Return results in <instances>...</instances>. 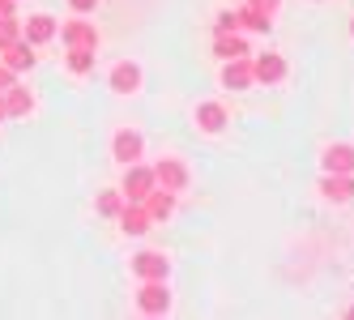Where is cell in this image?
Listing matches in <instances>:
<instances>
[{"instance_id":"obj_10","label":"cell","mask_w":354,"mask_h":320,"mask_svg":"<svg viewBox=\"0 0 354 320\" xmlns=\"http://www.w3.org/2000/svg\"><path fill=\"white\" fill-rule=\"evenodd\" d=\"M60 39H64V47H94V52H98V26H94V21H82V17L64 21Z\"/></svg>"},{"instance_id":"obj_13","label":"cell","mask_w":354,"mask_h":320,"mask_svg":"<svg viewBox=\"0 0 354 320\" xmlns=\"http://www.w3.org/2000/svg\"><path fill=\"white\" fill-rule=\"evenodd\" d=\"M0 56H5V60H0V64H9L13 73H26V68H35V43H26V39H13V43H5V47H0Z\"/></svg>"},{"instance_id":"obj_12","label":"cell","mask_w":354,"mask_h":320,"mask_svg":"<svg viewBox=\"0 0 354 320\" xmlns=\"http://www.w3.org/2000/svg\"><path fill=\"white\" fill-rule=\"evenodd\" d=\"M56 35H60V26H56V17H47V13H35V17H26V21H21V39H26V43H35V47L52 43Z\"/></svg>"},{"instance_id":"obj_14","label":"cell","mask_w":354,"mask_h":320,"mask_svg":"<svg viewBox=\"0 0 354 320\" xmlns=\"http://www.w3.org/2000/svg\"><path fill=\"white\" fill-rule=\"evenodd\" d=\"M115 218H120V231H124V235H145L149 227H154V218L145 214L141 201H124V209H120Z\"/></svg>"},{"instance_id":"obj_22","label":"cell","mask_w":354,"mask_h":320,"mask_svg":"<svg viewBox=\"0 0 354 320\" xmlns=\"http://www.w3.org/2000/svg\"><path fill=\"white\" fill-rule=\"evenodd\" d=\"M231 30H239V17H235V9H222L214 17V35H231Z\"/></svg>"},{"instance_id":"obj_17","label":"cell","mask_w":354,"mask_h":320,"mask_svg":"<svg viewBox=\"0 0 354 320\" xmlns=\"http://www.w3.org/2000/svg\"><path fill=\"white\" fill-rule=\"evenodd\" d=\"M214 56L218 60H235V56H252V52H248V39L239 30H231V35H214Z\"/></svg>"},{"instance_id":"obj_24","label":"cell","mask_w":354,"mask_h":320,"mask_svg":"<svg viewBox=\"0 0 354 320\" xmlns=\"http://www.w3.org/2000/svg\"><path fill=\"white\" fill-rule=\"evenodd\" d=\"M252 9H261L265 17H277V9H282V0H248Z\"/></svg>"},{"instance_id":"obj_8","label":"cell","mask_w":354,"mask_h":320,"mask_svg":"<svg viewBox=\"0 0 354 320\" xmlns=\"http://www.w3.org/2000/svg\"><path fill=\"white\" fill-rule=\"evenodd\" d=\"M141 64L137 60H120V64H111V73H107V86L115 90V94H137L141 90Z\"/></svg>"},{"instance_id":"obj_5","label":"cell","mask_w":354,"mask_h":320,"mask_svg":"<svg viewBox=\"0 0 354 320\" xmlns=\"http://www.w3.org/2000/svg\"><path fill=\"white\" fill-rule=\"evenodd\" d=\"M286 73H290V64H286V56H282V52H265V56H252V77H257V82H265V86H277V82H286Z\"/></svg>"},{"instance_id":"obj_7","label":"cell","mask_w":354,"mask_h":320,"mask_svg":"<svg viewBox=\"0 0 354 320\" xmlns=\"http://www.w3.org/2000/svg\"><path fill=\"white\" fill-rule=\"evenodd\" d=\"M192 120H196V129L201 133H209V137H218L226 124H231V111H226V103H196V111H192Z\"/></svg>"},{"instance_id":"obj_23","label":"cell","mask_w":354,"mask_h":320,"mask_svg":"<svg viewBox=\"0 0 354 320\" xmlns=\"http://www.w3.org/2000/svg\"><path fill=\"white\" fill-rule=\"evenodd\" d=\"M13 39H21V21L17 17H0V47L13 43Z\"/></svg>"},{"instance_id":"obj_1","label":"cell","mask_w":354,"mask_h":320,"mask_svg":"<svg viewBox=\"0 0 354 320\" xmlns=\"http://www.w3.org/2000/svg\"><path fill=\"white\" fill-rule=\"evenodd\" d=\"M137 312L141 316H167L171 312V286L167 278H145L137 290Z\"/></svg>"},{"instance_id":"obj_19","label":"cell","mask_w":354,"mask_h":320,"mask_svg":"<svg viewBox=\"0 0 354 320\" xmlns=\"http://www.w3.org/2000/svg\"><path fill=\"white\" fill-rule=\"evenodd\" d=\"M235 17H239V26H243V30H252V35H269V30H273V17H265L261 9H252V5L235 9Z\"/></svg>"},{"instance_id":"obj_3","label":"cell","mask_w":354,"mask_h":320,"mask_svg":"<svg viewBox=\"0 0 354 320\" xmlns=\"http://www.w3.org/2000/svg\"><path fill=\"white\" fill-rule=\"evenodd\" d=\"M111 158H115L120 167L141 162V158H145V137H141L137 129H120V133L111 137Z\"/></svg>"},{"instance_id":"obj_25","label":"cell","mask_w":354,"mask_h":320,"mask_svg":"<svg viewBox=\"0 0 354 320\" xmlns=\"http://www.w3.org/2000/svg\"><path fill=\"white\" fill-rule=\"evenodd\" d=\"M13 82H17V73H13L9 64H0V94H5V90H9Z\"/></svg>"},{"instance_id":"obj_6","label":"cell","mask_w":354,"mask_h":320,"mask_svg":"<svg viewBox=\"0 0 354 320\" xmlns=\"http://www.w3.org/2000/svg\"><path fill=\"white\" fill-rule=\"evenodd\" d=\"M320 167L328 171V176H354V141H333V145H324Z\"/></svg>"},{"instance_id":"obj_2","label":"cell","mask_w":354,"mask_h":320,"mask_svg":"<svg viewBox=\"0 0 354 320\" xmlns=\"http://www.w3.org/2000/svg\"><path fill=\"white\" fill-rule=\"evenodd\" d=\"M149 188H158L154 180V167H145V162H129L124 167V180H120V192H124V201H145Z\"/></svg>"},{"instance_id":"obj_9","label":"cell","mask_w":354,"mask_h":320,"mask_svg":"<svg viewBox=\"0 0 354 320\" xmlns=\"http://www.w3.org/2000/svg\"><path fill=\"white\" fill-rule=\"evenodd\" d=\"M316 192L324 196L328 205H346V201H354V176H328V171H324Z\"/></svg>"},{"instance_id":"obj_21","label":"cell","mask_w":354,"mask_h":320,"mask_svg":"<svg viewBox=\"0 0 354 320\" xmlns=\"http://www.w3.org/2000/svg\"><path fill=\"white\" fill-rule=\"evenodd\" d=\"M124 209V192L120 188H107L103 196H98V214H103V218H115Z\"/></svg>"},{"instance_id":"obj_18","label":"cell","mask_w":354,"mask_h":320,"mask_svg":"<svg viewBox=\"0 0 354 320\" xmlns=\"http://www.w3.org/2000/svg\"><path fill=\"white\" fill-rule=\"evenodd\" d=\"M30 107H35V94H30L26 86H17V82H13V86L5 90V115H26Z\"/></svg>"},{"instance_id":"obj_27","label":"cell","mask_w":354,"mask_h":320,"mask_svg":"<svg viewBox=\"0 0 354 320\" xmlns=\"http://www.w3.org/2000/svg\"><path fill=\"white\" fill-rule=\"evenodd\" d=\"M13 5L17 0H0V17H13Z\"/></svg>"},{"instance_id":"obj_15","label":"cell","mask_w":354,"mask_h":320,"mask_svg":"<svg viewBox=\"0 0 354 320\" xmlns=\"http://www.w3.org/2000/svg\"><path fill=\"white\" fill-rule=\"evenodd\" d=\"M133 274L145 282V278H167L171 274V261L162 256V252H154V248H145V252H137L133 256Z\"/></svg>"},{"instance_id":"obj_29","label":"cell","mask_w":354,"mask_h":320,"mask_svg":"<svg viewBox=\"0 0 354 320\" xmlns=\"http://www.w3.org/2000/svg\"><path fill=\"white\" fill-rule=\"evenodd\" d=\"M350 35H354V17H350Z\"/></svg>"},{"instance_id":"obj_26","label":"cell","mask_w":354,"mask_h":320,"mask_svg":"<svg viewBox=\"0 0 354 320\" xmlns=\"http://www.w3.org/2000/svg\"><path fill=\"white\" fill-rule=\"evenodd\" d=\"M68 9H73V13H94L98 0H68Z\"/></svg>"},{"instance_id":"obj_28","label":"cell","mask_w":354,"mask_h":320,"mask_svg":"<svg viewBox=\"0 0 354 320\" xmlns=\"http://www.w3.org/2000/svg\"><path fill=\"white\" fill-rule=\"evenodd\" d=\"M0 120H5V94H0Z\"/></svg>"},{"instance_id":"obj_11","label":"cell","mask_w":354,"mask_h":320,"mask_svg":"<svg viewBox=\"0 0 354 320\" xmlns=\"http://www.w3.org/2000/svg\"><path fill=\"white\" fill-rule=\"evenodd\" d=\"M252 56H235V60H222V86L226 90H252Z\"/></svg>"},{"instance_id":"obj_20","label":"cell","mask_w":354,"mask_h":320,"mask_svg":"<svg viewBox=\"0 0 354 320\" xmlns=\"http://www.w3.org/2000/svg\"><path fill=\"white\" fill-rule=\"evenodd\" d=\"M94 60H98V52H94V47H68V56H64L68 73H77V77L94 73Z\"/></svg>"},{"instance_id":"obj_4","label":"cell","mask_w":354,"mask_h":320,"mask_svg":"<svg viewBox=\"0 0 354 320\" xmlns=\"http://www.w3.org/2000/svg\"><path fill=\"white\" fill-rule=\"evenodd\" d=\"M154 180H158V188H167V192H184V188L192 184V171H188L180 158H158V162H154Z\"/></svg>"},{"instance_id":"obj_16","label":"cell","mask_w":354,"mask_h":320,"mask_svg":"<svg viewBox=\"0 0 354 320\" xmlns=\"http://www.w3.org/2000/svg\"><path fill=\"white\" fill-rule=\"evenodd\" d=\"M145 214L154 218V223H167V218L175 214V192H167V188H149V196H145Z\"/></svg>"}]
</instances>
